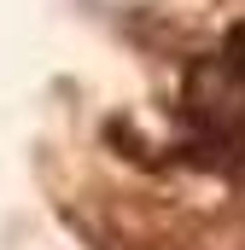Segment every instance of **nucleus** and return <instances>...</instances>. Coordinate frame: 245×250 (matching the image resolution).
I'll return each mask as SVG.
<instances>
[{
	"mask_svg": "<svg viewBox=\"0 0 245 250\" xmlns=\"http://www.w3.org/2000/svg\"><path fill=\"white\" fill-rule=\"evenodd\" d=\"M105 146H117V157L134 163V169H164V163H170V157H158V146H146V140L134 134L128 117H111V123H105Z\"/></svg>",
	"mask_w": 245,
	"mask_h": 250,
	"instance_id": "f257e3e1",
	"label": "nucleus"
},
{
	"mask_svg": "<svg viewBox=\"0 0 245 250\" xmlns=\"http://www.w3.org/2000/svg\"><path fill=\"white\" fill-rule=\"evenodd\" d=\"M216 64H222V76H228V82L245 93V23H234V29H228V41H222Z\"/></svg>",
	"mask_w": 245,
	"mask_h": 250,
	"instance_id": "f03ea898",
	"label": "nucleus"
}]
</instances>
